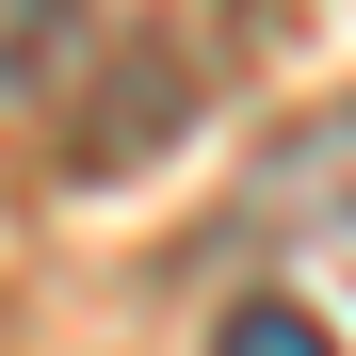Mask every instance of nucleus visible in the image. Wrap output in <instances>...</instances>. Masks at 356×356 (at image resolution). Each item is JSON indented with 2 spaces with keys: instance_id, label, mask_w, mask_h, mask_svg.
<instances>
[{
  "instance_id": "3",
  "label": "nucleus",
  "mask_w": 356,
  "mask_h": 356,
  "mask_svg": "<svg viewBox=\"0 0 356 356\" xmlns=\"http://www.w3.org/2000/svg\"><path fill=\"white\" fill-rule=\"evenodd\" d=\"M211 356H340V308H308V291H243V308H211Z\"/></svg>"
},
{
  "instance_id": "2",
  "label": "nucleus",
  "mask_w": 356,
  "mask_h": 356,
  "mask_svg": "<svg viewBox=\"0 0 356 356\" xmlns=\"http://www.w3.org/2000/svg\"><path fill=\"white\" fill-rule=\"evenodd\" d=\"M291 243H356V97L308 113V130H275L259 178H243L227 227H211V259H291Z\"/></svg>"
},
{
  "instance_id": "4",
  "label": "nucleus",
  "mask_w": 356,
  "mask_h": 356,
  "mask_svg": "<svg viewBox=\"0 0 356 356\" xmlns=\"http://www.w3.org/2000/svg\"><path fill=\"white\" fill-rule=\"evenodd\" d=\"M33 33H49V0H0V97H17V65H33Z\"/></svg>"
},
{
  "instance_id": "1",
  "label": "nucleus",
  "mask_w": 356,
  "mask_h": 356,
  "mask_svg": "<svg viewBox=\"0 0 356 356\" xmlns=\"http://www.w3.org/2000/svg\"><path fill=\"white\" fill-rule=\"evenodd\" d=\"M227 65H243V0H49L0 113L49 178H130L227 97Z\"/></svg>"
}]
</instances>
